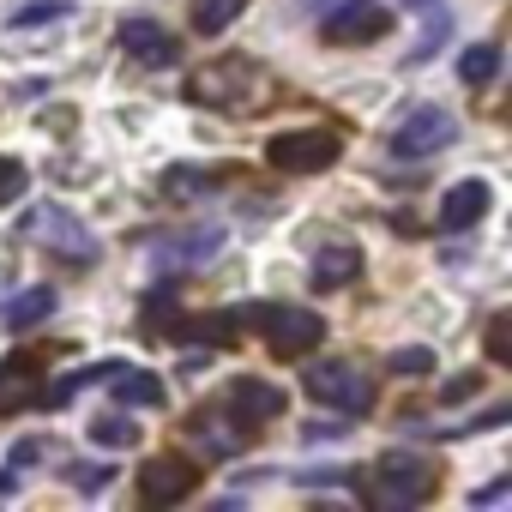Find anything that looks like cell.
I'll use <instances>...</instances> for the list:
<instances>
[{
    "label": "cell",
    "instance_id": "2",
    "mask_svg": "<svg viewBox=\"0 0 512 512\" xmlns=\"http://www.w3.org/2000/svg\"><path fill=\"white\" fill-rule=\"evenodd\" d=\"M362 494H368V506L410 512L416 500H428V494H434V464H428V458H416V452H386V458L368 470Z\"/></svg>",
    "mask_w": 512,
    "mask_h": 512
},
{
    "label": "cell",
    "instance_id": "8",
    "mask_svg": "<svg viewBox=\"0 0 512 512\" xmlns=\"http://www.w3.org/2000/svg\"><path fill=\"white\" fill-rule=\"evenodd\" d=\"M193 494H199V464L193 458L163 452V458L139 464V500L145 506H175V500H193Z\"/></svg>",
    "mask_w": 512,
    "mask_h": 512
},
{
    "label": "cell",
    "instance_id": "23",
    "mask_svg": "<svg viewBox=\"0 0 512 512\" xmlns=\"http://www.w3.org/2000/svg\"><path fill=\"white\" fill-rule=\"evenodd\" d=\"M73 0H37V7H19L13 13V31H31V25H49V19H67Z\"/></svg>",
    "mask_w": 512,
    "mask_h": 512
},
{
    "label": "cell",
    "instance_id": "1",
    "mask_svg": "<svg viewBox=\"0 0 512 512\" xmlns=\"http://www.w3.org/2000/svg\"><path fill=\"white\" fill-rule=\"evenodd\" d=\"M272 97H278L272 73L260 61H247V55H223V61H211V67H199L187 79V103L223 109V115H260Z\"/></svg>",
    "mask_w": 512,
    "mask_h": 512
},
{
    "label": "cell",
    "instance_id": "3",
    "mask_svg": "<svg viewBox=\"0 0 512 512\" xmlns=\"http://www.w3.org/2000/svg\"><path fill=\"white\" fill-rule=\"evenodd\" d=\"M344 157V139L338 127H290V133H272L266 139V163L278 175H320Z\"/></svg>",
    "mask_w": 512,
    "mask_h": 512
},
{
    "label": "cell",
    "instance_id": "10",
    "mask_svg": "<svg viewBox=\"0 0 512 512\" xmlns=\"http://www.w3.org/2000/svg\"><path fill=\"white\" fill-rule=\"evenodd\" d=\"M223 410H229L235 422H247V428H260V422H278V416L290 410V392L272 386V380H229Z\"/></svg>",
    "mask_w": 512,
    "mask_h": 512
},
{
    "label": "cell",
    "instance_id": "4",
    "mask_svg": "<svg viewBox=\"0 0 512 512\" xmlns=\"http://www.w3.org/2000/svg\"><path fill=\"white\" fill-rule=\"evenodd\" d=\"M25 241H37L43 253H55V260H73V266H91L97 260V235L73 217V211H61V205H31V217H25Z\"/></svg>",
    "mask_w": 512,
    "mask_h": 512
},
{
    "label": "cell",
    "instance_id": "17",
    "mask_svg": "<svg viewBox=\"0 0 512 512\" xmlns=\"http://www.w3.org/2000/svg\"><path fill=\"white\" fill-rule=\"evenodd\" d=\"M49 314H55V290H49V284H37V290H25V296H13L7 308H0V320H7L13 332L37 326V320H49Z\"/></svg>",
    "mask_w": 512,
    "mask_h": 512
},
{
    "label": "cell",
    "instance_id": "7",
    "mask_svg": "<svg viewBox=\"0 0 512 512\" xmlns=\"http://www.w3.org/2000/svg\"><path fill=\"white\" fill-rule=\"evenodd\" d=\"M260 332H266V350L284 356V362H302V356H314L326 344V320L308 314V308H266Z\"/></svg>",
    "mask_w": 512,
    "mask_h": 512
},
{
    "label": "cell",
    "instance_id": "15",
    "mask_svg": "<svg viewBox=\"0 0 512 512\" xmlns=\"http://www.w3.org/2000/svg\"><path fill=\"white\" fill-rule=\"evenodd\" d=\"M103 380H109L115 404H127V410H157V404H163V380L145 374V368H121V362H115Z\"/></svg>",
    "mask_w": 512,
    "mask_h": 512
},
{
    "label": "cell",
    "instance_id": "11",
    "mask_svg": "<svg viewBox=\"0 0 512 512\" xmlns=\"http://www.w3.org/2000/svg\"><path fill=\"white\" fill-rule=\"evenodd\" d=\"M193 440H199V452H211V458H241L247 452V440H253V428L247 422H235L223 404H205V410H193Z\"/></svg>",
    "mask_w": 512,
    "mask_h": 512
},
{
    "label": "cell",
    "instance_id": "29",
    "mask_svg": "<svg viewBox=\"0 0 512 512\" xmlns=\"http://www.w3.org/2000/svg\"><path fill=\"white\" fill-rule=\"evenodd\" d=\"M506 488H512V482H488V488H482V494H476V506H494V500H500V494H506Z\"/></svg>",
    "mask_w": 512,
    "mask_h": 512
},
{
    "label": "cell",
    "instance_id": "25",
    "mask_svg": "<svg viewBox=\"0 0 512 512\" xmlns=\"http://www.w3.org/2000/svg\"><path fill=\"white\" fill-rule=\"evenodd\" d=\"M392 374H404V380L434 374V350H422V344H416V350H398V356H392Z\"/></svg>",
    "mask_w": 512,
    "mask_h": 512
},
{
    "label": "cell",
    "instance_id": "19",
    "mask_svg": "<svg viewBox=\"0 0 512 512\" xmlns=\"http://www.w3.org/2000/svg\"><path fill=\"white\" fill-rule=\"evenodd\" d=\"M494 73H500V49H494V43H470V49L458 55V79H464V85H488Z\"/></svg>",
    "mask_w": 512,
    "mask_h": 512
},
{
    "label": "cell",
    "instance_id": "22",
    "mask_svg": "<svg viewBox=\"0 0 512 512\" xmlns=\"http://www.w3.org/2000/svg\"><path fill=\"white\" fill-rule=\"evenodd\" d=\"M163 193L169 199H205V193H217V175H205V169H169Z\"/></svg>",
    "mask_w": 512,
    "mask_h": 512
},
{
    "label": "cell",
    "instance_id": "24",
    "mask_svg": "<svg viewBox=\"0 0 512 512\" xmlns=\"http://www.w3.org/2000/svg\"><path fill=\"white\" fill-rule=\"evenodd\" d=\"M25 187H31L25 163H19V157H0V205H13V199H19Z\"/></svg>",
    "mask_w": 512,
    "mask_h": 512
},
{
    "label": "cell",
    "instance_id": "30",
    "mask_svg": "<svg viewBox=\"0 0 512 512\" xmlns=\"http://www.w3.org/2000/svg\"><path fill=\"white\" fill-rule=\"evenodd\" d=\"M13 494V470H0V500H7Z\"/></svg>",
    "mask_w": 512,
    "mask_h": 512
},
{
    "label": "cell",
    "instance_id": "18",
    "mask_svg": "<svg viewBox=\"0 0 512 512\" xmlns=\"http://www.w3.org/2000/svg\"><path fill=\"white\" fill-rule=\"evenodd\" d=\"M241 7H247V0H193V31L217 37V31H229L241 19Z\"/></svg>",
    "mask_w": 512,
    "mask_h": 512
},
{
    "label": "cell",
    "instance_id": "12",
    "mask_svg": "<svg viewBox=\"0 0 512 512\" xmlns=\"http://www.w3.org/2000/svg\"><path fill=\"white\" fill-rule=\"evenodd\" d=\"M115 37H121V55L139 61V67H175V55H181L175 31H163L157 19H121Z\"/></svg>",
    "mask_w": 512,
    "mask_h": 512
},
{
    "label": "cell",
    "instance_id": "5",
    "mask_svg": "<svg viewBox=\"0 0 512 512\" xmlns=\"http://www.w3.org/2000/svg\"><path fill=\"white\" fill-rule=\"evenodd\" d=\"M302 386H308V398H320V404H332V410H344V416H368V410H374V380H368V368H356V362H344V356L308 368Z\"/></svg>",
    "mask_w": 512,
    "mask_h": 512
},
{
    "label": "cell",
    "instance_id": "14",
    "mask_svg": "<svg viewBox=\"0 0 512 512\" xmlns=\"http://www.w3.org/2000/svg\"><path fill=\"white\" fill-rule=\"evenodd\" d=\"M356 272H362V253H356L350 241H338V247H320V253H314L308 284H314L320 296H332V290H350V284H356Z\"/></svg>",
    "mask_w": 512,
    "mask_h": 512
},
{
    "label": "cell",
    "instance_id": "9",
    "mask_svg": "<svg viewBox=\"0 0 512 512\" xmlns=\"http://www.w3.org/2000/svg\"><path fill=\"white\" fill-rule=\"evenodd\" d=\"M386 31H392V19H386L380 0H344V7H332V13H326V25H320V37H326V43H338V49L380 43Z\"/></svg>",
    "mask_w": 512,
    "mask_h": 512
},
{
    "label": "cell",
    "instance_id": "20",
    "mask_svg": "<svg viewBox=\"0 0 512 512\" xmlns=\"http://www.w3.org/2000/svg\"><path fill=\"white\" fill-rule=\"evenodd\" d=\"M217 247H223V229H199L187 241H157V260H205Z\"/></svg>",
    "mask_w": 512,
    "mask_h": 512
},
{
    "label": "cell",
    "instance_id": "13",
    "mask_svg": "<svg viewBox=\"0 0 512 512\" xmlns=\"http://www.w3.org/2000/svg\"><path fill=\"white\" fill-rule=\"evenodd\" d=\"M488 205H494V187L470 175V181H458V187L440 199V229H446V235H458V229L482 223V217H488Z\"/></svg>",
    "mask_w": 512,
    "mask_h": 512
},
{
    "label": "cell",
    "instance_id": "28",
    "mask_svg": "<svg viewBox=\"0 0 512 512\" xmlns=\"http://www.w3.org/2000/svg\"><path fill=\"white\" fill-rule=\"evenodd\" d=\"M31 458H43V440H19V446H13V458H7V464H13V470H25V464H31Z\"/></svg>",
    "mask_w": 512,
    "mask_h": 512
},
{
    "label": "cell",
    "instance_id": "6",
    "mask_svg": "<svg viewBox=\"0 0 512 512\" xmlns=\"http://www.w3.org/2000/svg\"><path fill=\"white\" fill-rule=\"evenodd\" d=\"M458 139V121H452V109H440V103H416L398 127H392V157H434V151H446Z\"/></svg>",
    "mask_w": 512,
    "mask_h": 512
},
{
    "label": "cell",
    "instance_id": "27",
    "mask_svg": "<svg viewBox=\"0 0 512 512\" xmlns=\"http://www.w3.org/2000/svg\"><path fill=\"white\" fill-rule=\"evenodd\" d=\"M482 392V380L476 374H464V380H446V404H464V398H476Z\"/></svg>",
    "mask_w": 512,
    "mask_h": 512
},
{
    "label": "cell",
    "instance_id": "16",
    "mask_svg": "<svg viewBox=\"0 0 512 512\" xmlns=\"http://www.w3.org/2000/svg\"><path fill=\"white\" fill-rule=\"evenodd\" d=\"M37 398V362H0V416H13Z\"/></svg>",
    "mask_w": 512,
    "mask_h": 512
},
{
    "label": "cell",
    "instance_id": "21",
    "mask_svg": "<svg viewBox=\"0 0 512 512\" xmlns=\"http://www.w3.org/2000/svg\"><path fill=\"white\" fill-rule=\"evenodd\" d=\"M91 440L97 446H115V452H133L139 446V422L133 416H97L91 422Z\"/></svg>",
    "mask_w": 512,
    "mask_h": 512
},
{
    "label": "cell",
    "instance_id": "26",
    "mask_svg": "<svg viewBox=\"0 0 512 512\" xmlns=\"http://www.w3.org/2000/svg\"><path fill=\"white\" fill-rule=\"evenodd\" d=\"M506 356H512V320L494 314L488 320V362H506Z\"/></svg>",
    "mask_w": 512,
    "mask_h": 512
}]
</instances>
